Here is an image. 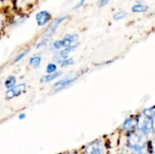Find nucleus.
Here are the masks:
<instances>
[{
  "label": "nucleus",
  "mask_w": 155,
  "mask_h": 154,
  "mask_svg": "<svg viewBox=\"0 0 155 154\" xmlns=\"http://www.w3.org/2000/svg\"><path fill=\"white\" fill-rule=\"evenodd\" d=\"M83 154H106L105 147L102 142L95 141L89 143L84 148Z\"/></svg>",
  "instance_id": "obj_1"
},
{
  "label": "nucleus",
  "mask_w": 155,
  "mask_h": 154,
  "mask_svg": "<svg viewBox=\"0 0 155 154\" xmlns=\"http://www.w3.org/2000/svg\"><path fill=\"white\" fill-rule=\"evenodd\" d=\"M26 89L25 83H21L17 85H15L12 88H9L5 92V98L7 99H12V98L18 97L24 92Z\"/></svg>",
  "instance_id": "obj_2"
},
{
  "label": "nucleus",
  "mask_w": 155,
  "mask_h": 154,
  "mask_svg": "<svg viewBox=\"0 0 155 154\" xmlns=\"http://www.w3.org/2000/svg\"><path fill=\"white\" fill-rule=\"evenodd\" d=\"M36 21L38 26L39 27H44L51 20V16L48 11H40L36 14Z\"/></svg>",
  "instance_id": "obj_3"
},
{
  "label": "nucleus",
  "mask_w": 155,
  "mask_h": 154,
  "mask_svg": "<svg viewBox=\"0 0 155 154\" xmlns=\"http://www.w3.org/2000/svg\"><path fill=\"white\" fill-rule=\"evenodd\" d=\"M67 18H68V16H62L57 18L56 20H54V21H53L52 24H51V25L48 27V28L45 31L44 35H45V37H49L50 36H51V35L55 32V30H57L58 27L64 21H65Z\"/></svg>",
  "instance_id": "obj_4"
},
{
  "label": "nucleus",
  "mask_w": 155,
  "mask_h": 154,
  "mask_svg": "<svg viewBox=\"0 0 155 154\" xmlns=\"http://www.w3.org/2000/svg\"><path fill=\"white\" fill-rule=\"evenodd\" d=\"M77 79V77L73 76L71 78H65L63 79H61L60 81L54 83V87L58 88H66L67 86L70 85L72 84L74 81Z\"/></svg>",
  "instance_id": "obj_5"
},
{
  "label": "nucleus",
  "mask_w": 155,
  "mask_h": 154,
  "mask_svg": "<svg viewBox=\"0 0 155 154\" xmlns=\"http://www.w3.org/2000/svg\"><path fill=\"white\" fill-rule=\"evenodd\" d=\"M61 75V72H54V73L48 74V75H44V76H42V78H41L40 82L46 83L48 82L53 81V80L55 79L58 78Z\"/></svg>",
  "instance_id": "obj_6"
},
{
  "label": "nucleus",
  "mask_w": 155,
  "mask_h": 154,
  "mask_svg": "<svg viewBox=\"0 0 155 154\" xmlns=\"http://www.w3.org/2000/svg\"><path fill=\"white\" fill-rule=\"evenodd\" d=\"M148 9V6L142 4H136L132 7V11L134 13H143L145 12Z\"/></svg>",
  "instance_id": "obj_7"
},
{
  "label": "nucleus",
  "mask_w": 155,
  "mask_h": 154,
  "mask_svg": "<svg viewBox=\"0 0 155 154\" xmlns=\"http://www.w3.org/2000/svg\"><path fill=\"white\" fill-rule=\"evenodd\" d=\"M17 83V79L15 78V76L14 75H10V76L8 77L7 79L5 81V86L6 87V88L9 89L13 88L14 86L16 85Z\"/></svg>",
  "instance_id": "obj_8"
},
{
  "label": "nucleus",
  "mask_w": 155,
  "mask_h": 154,
  "mask_svg": "<svg viewBox=\"0 0 155 154\" xmlns=\"http://www.w3.org/2000/svg\"><path fill=\"white\" fill-rule=\"evenodd\" d=\"M42 62V57L40 56H33L29 60V63L31 66L34 68L39 67Z\"/></svg>",
  "instance_id": "obj_9"
},
{
  "label": "nucleus",
  "mask_w": 155,
  "mask_h": 154,
  "mask_svg": "<svg viewBox=\"0 0 155 154\" xmlns=\"http://www.w3.org/2000/svg\"><path fill=\"white\" fill-rule=\"evenodd\" d=\"M77 47V45L76 44V45H72L71 46L68 47V48H64V49L61 50V51H60L59 54H60V56L61 57H63V58H65V57H68V55L69 54L70 51H72V50H74V49H75Z\"/></svg>",
  "instance_id": "obj_10"
},
{
  "label": "nucleus",
  "mask_w": 155,
  "mask_h": 154,
  "mask_svg": "<svg viewBox=\"0 0 155 154\" xmlns=\"http://www.w3.org/2000/svg\"><path fill=\"white\" fill-rule=\"evenodd\" d=\"M127 13L125 11H120L113 15V18L115 21H120V20L124 19L127 17Z\"/></svg>",
  "instance_id": "obj_11"
},
{
  "label": "nucleus",
  "mask_w": 155,
  "mask_h": 154,
  "mask_svg": "<svg viewBox=\"0 0 155 154\" xmlns=\"http://www.w3.org/2000/svg\"><path fill=\"white\" fill-rule=\"evenodd\" d=\"M57 65L55 63H48V65L46 66V68H45V72L48 74H51L54 73V72H57Z\"/></svg>",
  "instance_id": "obj_12"
},
{
  "label": "nucleus",
  "mask_w": 155,
  "mask_h": 154,
  "mask_svg": "<svg viewBox=\"0 0 155 154\" xmlns=\"http://www.w3.org/2000/svg\"><path fill=\"white\" fill-rule=\"evenodd\" d=\"M61 66H70V65H72L74 63V59L71 58V57H65V58H63L60 62Z\"/></svg>",
  "instance_id": "obj_13"
},
{
  "label": "nucleus",
  "mask_w": 155,
  "mask_h": 154,
  "mask_svg": "<svg viewBox=\"0 0 155 154\" xmlns=\"http://www.w3.org/2000/svg\"><path fill=\"white\" fill-rule=\"evenodd\" d=\"M28 52H29V50L27 49V50H25V51H22V52L20 53V54H18V55L16 57H15V63H17V62H19L20 60H22V59L24 58V57H25L26 56H27V54H28Z\"/></svg>",
  "instance_id": "obj_14"
},
{
  "label": "nucleus",
  "mask_w": 155,
  "mask_h": 154,
  "mask_svg": "<svg viewBox=\"0 0 155 154\" xmlns=\"http://www.w3.org/2000/svg\"><path fill=\"white\" fill-rule=\"evenodd\" d=\"M48 37H45L44 39H42L40 42H39L37 43V45H36V48H41V47L43 46V45H45V44L48 42Z\"/></svg>",
  "instance_id": "obj_15"
},
{
  "label": "nucleus",
  "mask_w": 155,
  "mask_h": 154,
  "mask_svg": "<svg viewBox=\"0 0 155 154\" xmlns=\"http://www.w3.org/2000/svg\"><path fill=\"white\" fill-rule=\"evenodd\" d=\"M109 1L110 0H98V2H97V5H98V6L99 8L104 7V6L108 4Z\"/></svg>",
  "instance_id": "obj_16"
},
{
  "label": "nucleus",
  "mask_w": 155,
  "mask_h": 154,
  "mask_svg": "<svg viewBox=\"0 0 155 154\" xmlns=\"http://www.w3.org/2000/svg\"><path fill=\"white\" fill-rule=\"evenodd\" d=\"M53 47H54V48H55V49H60L62 47V45H61V40H57L55 41V42L53 43Z\"/></svg>",
  "instance_id": "obj_17"
},
{
  "label": "nucleus",
  "mask_w": 155,
  "mask_h": 154,
  "mask_svg": "<svg viewBox=\"0 0 155 154\" xmlns=\"http://www.w3.org/2000/svg\"><path fill=\"white\" fill-rule=\"evenodd\" d=\"M86 1H87V0H80V1L78 3H77V5H76L75 7H74V8L77 9V8H81L82 6H83V5H84L85 3H86Z\"/></svg>",
  "instance_id": "obj_18"
},
{
  "label": "nucleus",
  "mask_w": 155,
  "mask_h": 154,
  "mask_svg": "<svg viewBox=\"0 0 155 154\" xmlns=\"http://www.w3.org/2000/svg\"><path fill=\"white\" fill-rule=\"evenodd\" d=\"M26 113H20L19 114V116H18V119H20V120H23V119H24L26 118Z\"/></svg>",
  "instance_id": "obj_19"
},
{
  "label": "nucleus",
  "mask_w": 155,
  "mask_h": 154,
  "mask_svg": "<svg viewBox=\"0 0 155 154\" xmlns=\"http://www.w3.org/2000/svg\"><path fill=\"white\" fill-rule=\"evenodd\" d=\"M145 0H136V2L139 3V4H140V3H142V2H145Z\"/></svg>",
  "instance_id": "obj_20"
},
{
  "label": "nucleus",
  "mask_w": 155,
  "mask_h": 154,
  "mask_svg": "<svg viewBox=\"0 0 155 154\" xmlns=\"http://www.w3.org/2000/svg\"><path fill=\"white\" fill-rule=\"evenodd\" d=\"M2 21L0 19V31L2 30Z\"/></svg>",
  "instance_id": "obj_21"
},
{
  "label": "nucleus",
  "mask_w": 155,
  "mask_h": 154,
  "mask_svg": "<svg viewBox=\"0 0 155 154\" xmlns=\"http://www.w3.org/2000/svg\"><path fill=\"white\" fill-rule=\"evenodd\" d=\"M136 154H144V153H143V152H140V153H136Z\"/></svg>",
  "instance_id": "obj_22"
}]
</instances>
